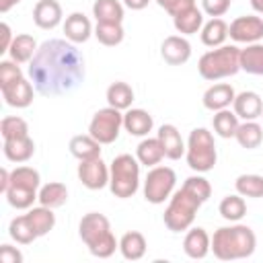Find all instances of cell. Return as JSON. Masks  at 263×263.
<instances>
[{
	"instance_id": "cell-1",
	"label": "cell",
	"mask_w": 263,
	"mask_h": 263,
	"mask_svg": "<svg viewBox=\"0 0 263 263\" xmlns=\"http://www.w3.org/2000/svg\"><path fill=\"white\" fill-rule=\"evenodd\" d=\"M29 78L41 97H62L84 82V55L72 41L47 39L29 62Z\"/></svg>"
},
{
	"instance_id": "cell-2",
	"label": "cell",
	"mask_w": 263,
	"mask_h": 263,
	"mask_svg": "<svg viewBox=\"0 0 263 263\" xmlns=\"http://www.w3.org/2000/svg\"><path fill=\"white\" fill-rule=\"evenodd\" d=\"M257 236L247 224L222 226L212 236V251L222 261L245 259L255 253Z\"/></svg>"
},
{
	"instance_id": "cell-3",
	"label": "cell",
	"mask_w": 263,
	"mask_h": 263,
	"mask_svg": "<svg viewBox=\"0 0 263 263\" xmlns=\"http://www.w3.org/2000/svg\"><path fill=\"white\" fill-rule=\"evenodd\" d=\"M78 234L82 242L88 247V251L99 259H107L115 253V249H119V242L111 232V222L105 214L99 212L84 214L78 224Z\"/></svg>"
},
{
	"instance_id": "cell-4",
	"label": "cell",
	"mask_w": 263,
	"mask_h": 263,
	"mask_svg": "<svg viewBox=\"0 0 263 263\" xmlns=\"http://www.w3.org/2000/svg\"><path fill=\"white\" fill-rule=\"evenodd\" d=\"M197 70L205 80H222L234 76L240 70V49L236 45H220L212 51H205L199 62Z\"/></svg>"
},
{
	"instance_id": "cell-5",
	"label": "cell",
	"mask_w": 263,
	"mask_h": 263,
	"mask_svg": "<svg viewBox=\"0 0 263 263\" xmlns=\"http://www.w3.org/2000/svg\"><path fill=\"white\" fill-rule=\"evenodd\" d=\"M41 177L33 166H16L10 171V183L6 189V201L16 210H29L39 197Z\"/></svg>"
},
{
	"instance_id": "cell-6",
	"label": "cell",
	"mask_w": 263,
	"mask_h": 263,
	"mask_svg": "<svg viewBox=\"0 0 263 263\" xmlns=\"http://www.w3.org/2000/svg\"><path fill=\"white\" fill-rule=\"evenodd\" d=\"M140 187V160L132 154H119L109 166V189L115 197L127 199Z\"/></svg>"
},
{
	"instance_id": "cell-7",
	"label": "cell",
	"mask_w": 263,
	"mask_h": 263,
	"mask_svg": "<svg viewBox=\"0 0 263 263\" xmlns=\"http://www.w3.org/2000/svg\"><path fill=\"white\" fill-rule=\"evenodd\" d=\"M201 199H197L189 189L181 187L179 191L173 193L166 210H164V226L171 230V232H183V230H189L193 220H195V214L197 210L201 208Z\"/></svg>"
},
{
	"instance_id": "cell-8",
	"label": "cell",
	"mask_w": 263,
	"mask_h": 263,
	"mask_svg": "<svg viewBox=\"0 0 263 263\" xmlns=\"http://www.w3.org/2000/svg\"><path fill=\"white\" fill-rule=\"evenodd\" d=\"M185 158L191 171L195 173H208L214 168L216 160H218V152H216V142L212 132H208L205 127H195L189 134L187 140V150H185Z\"/></svg>"
},
{
	"instance_id": "cell-9",
	"label": "cell",
	"mask_w": 263,
	"mask_h": 263,
	"mask_svg": "<svg viewBox=\"0 0 263 263\" xmlns=\"http://www.w3.org/2000/svg\"><path fill=\"white\" fill-rule=\"evenodd\" d=\"M175 183H177V175L171 166H158V164L152 166V171L146 175V181H144L146 201H150L154 205L164 203V199L171 197Z\"/></svg>"
},
{
	"instance_id": "cell-10",
	"label": "cell",
	"mask_w": 263,
	"mask_h": 263,
	"mask_svg": "<svg viewBox=\"0 0 263 263\" xmlns=\"http://www.w3.org/2000/svg\"><path fill=\"white\" fill-rule=\"evenodd\" d=\"M121 125H123L121 111L115 107H105L92 115V119L88 123V134L101 144H113L119 136Z\"/></svg>"
},
{
	"instance_id": "cell-11",
	"label": "cell",
	"mask_w": 263,
	"mask_h": 263,
	"mask_svg": "<svg viewBox=\"0 0 263 263\" xmlns=\"http://www.w3.org/2000/svg\"><path fill=\"white\" fill-rule=\"evenodd\" d=\"M228 35L236 43H259L263 39V18L253 16V14H242L236 16L228 25Z\"/></svg>"
},
{
	"instance_id": "cell-12",
	"label": "cell",
	"mask_w": 263,
	"mask_h": 263,
	"mask_svg": "<svg viewBox=\"0 0 263 263\" xmlns=\"http://www.w3.org/2000/svg\"><path fill=\"white\" fill-rule=\"evenodd\" d=\"M78 179L86 189H103L105 185H109V166L99 158H90V160H80L78 164Z\"/></svg>"
},
{
	"instance_id": "cell-13",
	"label": "cell",
	"mask_w": 263,
	"mask_h": 263,
	"mask_svg": "<svg viewBox=\"0 0 263 263\" xmlns=\"http://www.w3.org/2000/svg\"><path fill=\"white\" fill-rule=\"evenodd\" d=\"M160 55L171 66H181L191 58V43L181 35H171L160 45Z\"/></svg>"
},
{
	"instance_id": "cell-14",
	"label": "cell",
	"mask_w": 263,
	"mask_h": 263,
	"mask_svg": "<svg viewBox=\"0 0 263 263\" xmlns=\"http://www.w3.org/2000/svg\"><path fill=\"white\" fill-rule=\"evenodd\" d=\"M2 97H4V103L10 105V107H16V109H25L33 103V90L35 86L23 76L18 78L16 82L8 84V86H2Z\"/></svg>"
},
{
	"instance_id": "cell-15",
	"label": "cell",
	"mask_w": 263,
	"mask_h": 263,
	"mask_svg": "<svg viewBox=\"0 0 263 263\" xmlns=\"http://www.w3.org/2000/svg\"><path fill=\"white\" fill-rule=\"evenodd\" d=\"M62 6L58 0H39L33 8V21L39 29H55L62 23Z\"/></svg>"
},
{
	"instance_id": "cell-16",
	"label": "cell",
	"mask_w": 263,
	"mask_h": 263,
	"mask_svg": "<svg viewBox=\"0 0 263 263\" xmlns=\"http://www.w3.org/2000/svg\"><path fill=\"white\" fill-rule=\"evenodd\" d=\"M156 138L160 140V144H162V148H164V156L171 158V160H179V158L185 154V150H187V146H185V142H183V138H181V132H179L173 123L160 125Z\"/></svg>"
},
{
	"instance_id": "cell-17",
	"label": "cell",
	"mask_w": 263,
	"mask_h": 263,
	"mask_svg": "<svg viewBox=\"0 0 263 263\" xmlns=\"http://www.w3.org/2000/svg\"><path fill=\"white\" fill-rule=\"evenodd\" d=\"M234 113L245 121H255L263 113V101L255 90H242L234 97Z\"/></svg>"
},
{
	"instance_id": "cell-18",
	"label": "cell",
	"mask_w": 263,
	"mask_h": 263,
	"mask_svg": "<svg viewBox=\"0 0 263 263\" xmlns=\"http://www.w3.org/2000/svg\"><path fill=\"white\" fill-rule=\"evenodd\" d=\"M234 88L226 82H220V84H214L210 86L205 92H203V107L210 109V111H222V109H228L232 103H234Z\"/></svg>"
},
{
	"instance_id": "cell-19",
	"label": "cell",
	"mask_w": 263,
	"mask_h": 263,
	"mask_svg": "<svg viewBox=\"0 0 263 263\" xmlns=\"http://www.w3.org/2000/svg\"><path fill=\"white\" fill-rule=\"evenodd\" d=\"M183 251L187 257L191 259H203L210 251H212V238L210 234L203 230V228H191L187 234H185V240H183Z\"/></svg>"
},
{
	"instance_id": "cell-20",
	"label": "cell",
	"mask_w": 263,
	"mask_h": 263,
	"mask_svg": "<svg viewBox=\"0 0 263 263\" xmlns=\"http://www.w3.org/2000/svg\"><path fill=\"white\" fill-rule=\"evenodd\" d=\"M64 33H66V39L72 41V43H84V41H88L90 35H95L88 16H84L82 12H72L66 18Z\"/></svg>"
},
{
	"instance_id": "cell-21",
	"label": "cell",
	"mask_w": 263,
	"mask_h": 263,
	"mask_svg": "<svg viewBox=\"0 0 263 263\" xmlns=\"http://www.w3.org/2000/svg\"><path fill=\"white\" fill-rule=\"evenodd\" d=\"M101 142H97L90 134H78L70 140L68 148L70 154L78 160H90V158H99L101 156Z\"/></svg>"
},
{
	"instance_id": "cell-22",
	"label": "cell",
	"mask_w": 263,
	"mask_h": 263,
	"mask_svg": "<svg viewBox=\"0 0 263 263\" xmlns=\"http://www.w3.org/2000/svg\"><path fill=\"white\" fill-rule=\"evenodd\" d=\"M152 115L144 109H127L123 113V127L129 132V136H148L152 132Z\"/></svg>"
},
{
	"instance_id": "cell-23",
	"label": "cell",
	"mask_w": 263,
	"mask_h": 263,
	"mask_svg": "<svg viewBox=\"0 0 263 263\" xmlns=\"http://www.w3.org/2000/svg\"><path fill=\"white\" fill-rule=\"evenodd\" d=\"M35 154V142L29 136L4 140V156L10 162H27Z\"/></svg>"
},
{
	"instance_id": "cell-24",
	"label": "cell",
	"mask_w": 263,
	"mask_h": 263,
	"mask_svg": "<svg viewBox=\"0 0 263 263\" xmlns=\"http://www.w3.org/2000/svg\"><path fill=\"white\" fill-rule=\"evenodd\" d=\"M136 158L144 166H156L164 158V148L158 138H144L136 148Z\"/></svg>"
},
{
	"instance_id": "cell-25",
	"label": "cell",
	"mask_w": 263,
	"mask_h": 263,
	"mask_svg": "<svg viewBox=\"0 0 263 263\" xmlns=\"http://www.w3.org/2000/svg\"><path fill=\"white\" fill-rule=\"evenodd\" d=\"M146 238H144V234L142 232H138V230H129V232H125L123 236H121V240H119V251H121V255L127 259V261H138V259H142L144 255H146Z\"/></svg>"
},
{
	"instance_id": "cell-26",
	"label": "cell",
	"mask_w": 263,
	"mask_h": 263,
	"mask_svg": "<svg viewBox=\"0 0 263 263\" xmlns=\"http://www.w3.org/2000/svg\"><path fill=\"white\" fill-rule=\"evenodd\" d=\"M27 220L31 224V228L35 230L37 238L39 236H45L49 230H53L55 226V214L51 208H45V205H39V208H31L27 212Z\"/></svg>"
},
{
	"instance_id": "cell-27",
	"label": "cell",
	"mask_w": 263,
	"mask_h": 263,
	"mask_svg": "<svg viewBox=\"0 0 263 263\" xmlns=\"http://www.w3.org/2000/svg\"><path fill=\"white\" fill-rule=\"evenodd\" d=\"M240 70L253 76H263V43H249L240 49Z\"/></svg>"
},
{
	"instance_id": "cell-28",
	"label": "cell",
	"mask_w": 263,
	"mask_h": 263,
	"mask_svg": "<svg viewBox=\"0 0 263 263\" xmlns=\"http://www.w3.org/2000/svg\"><path fill=\"white\" fill-rule=\"evenodd\" d=\"M35 51H37V41H35L31 35L21 33V35L14 37V41H12L10 49H8V55H10V60L16 62V64H27V62L33 60Z\"/></svg>"
},
{
	"instance_id": "cell-29",
	"label": "cell",
	"mask_w": 263,
	"mask_h": 263,
	"mask_svg": "<svg viewBox=\"0 0 263 263\" xmlns=\"http://www.w3.org/2000/svg\"><path fill=\"white\" fill-rule=\"evenodd\" d=\"M92 16L97 23H123V4L119 0H95Z\"/></svg>"
},
{
	"instance_id": "cell-30",
	"label": "cell",
	"mask_w": 263,
	"mask_h": 263,
	"mask_svg": "<svg viewBox=\"0 0 263 263\" xmlns=\"http://www.w3.org/2000/svg\"><path fill=\"white\" fill-rule=\"evenodd\" d=\"M39 203L45 205V208H62L66 201H68V187L64 183H58V181H51L47 185H43L39 189Z\"/></svg>"
},
{
	"instance_id": "cell-31",
	"label": "cell",
	"mask_w": 263,
	"mask_h": 263,
	"mask_svg": "<svg viewBox=\"0 0 263 263\" xmlns=\"http://www.w3.org/2000/svg\"><path fill=\"white\" fill-rule=\"evenodd\" d=\"M226 37H228V25L220 16L208 21L201 27V43L208 45V47H220V45H224Z\"/></svg>"
},
{
	"instance_id": "cell-32",
	"label": "cell",
	"mask_w": 263,
	"mask_h": 263,
	"mask_svg": "<svg viewBox=\"0 0 263 263\" xmlns=\"http://www.w3.org/2000/svg\"><path fill=\"white\" fill-rule=\"evenodd\" d=\"M107 103H109V107H115L119 111H127L132 107V103H134L132 86L127 82H121V80L109 84V88H107Z\"/></svg>"
},
{
	"instance_id": "cell-33",
	"label": "cell",
	"mask_w": 263,
	"mask_h": 263,
	"mask_svg": "<svg viewBox=\"0 0 263 263\" xmlns=\"http://www.w3.org/2000/svg\"><path fill=\"white\" fill-rule=\"evenodd\" d=\"M173 25L181 35H193L203 27V14L197 6H193V8L183 10L181 14L173 16Z\"/></svg>"
},
{
	"instance_id": "cell-34",
	"label": "cell",
	"mask_w": 263,
	"mask_h": 263,
	"mask_svg": "<svg viewBox=\"0 0 263 263\" xmlns=\"http://www.w3.org/2000/svg\"><path fill=\"white\" fill-rule=\"evenodd\" d=\"M236 142L247 148V150H253V148H259L261 142H263V127L257 123V121H245L238 125L236 129Z\"/></svg>"
},
{
	"instance_id": "cell-35",
	"label": "cell",
	"mask_w": 263,
	"mask_h": 263,
	"mask_svg": "<svg viewBox=\"0 0 263 263\" xmlns=\"http://www.w3.org/2000/svg\"><path fill=\"white\" fill-rule=\"evenodd\" d=\"M212 125H214V132H216L220 138H234L240 123H238V115H236L234 111L222 109V111H216V113H214Z\"/></svg>"
},
{
	"instance_id": "cell-36",
	"label": "cell",
	"mask_w": 263,
	"mask_h": 263,
	"mask_svg": "<svg viewBox=\"0 0 263 263\" xmlns=\"http://www.w3.org/2000/svg\"><path fill=\"white\" fill-rule=\"evenodd\" d=\"M218 212H220V216H222L224 220H228V222H238V220L247 214V203H245V199H242L240 193H236V195H226V197L220 201Z\"/></svg>"
},
{
	"instance_id": "cell-37",
	"label": "cell",
	"mask_w": 263,
	"mask_h": 263,
	"mask_svg": "<svg viewBox=\"0 0 263 263\" xmlns=\"http://www.w3.org/2000/svg\"><path fill=\"white\" fill-rule=\"evenodd\" d=\"M123 27L121 23H97L95 27V37L99 39V43L107 45V47H115L123 41Z\"/></svg>"
},
{
	"instance_id": "cell-38",
	"label": "cell",
	"mask_w": 263,
	"mask_h": 263,
	"mask_svg": "<svg viewBox=\"0 0 263 263\" xmlns=\"http://www.w3.org/2000/svg\"><path fill=\"white\" fill-rule=\"evenodd\" d=\"M8 234H10V238L16 240L18 245H31V242L37 238L35 230L31 228V224H29V220H27V214L16 216V218L10 222Z\"/></svg>"
},
{
	"instance_id": "cell-39",
	"label": "cell",
	"mask_w": 263,
	"mask_h": 263,
	"mask_svg": "<svg viewBox=\"0 0 263 263\" xmlns=\"http://www.w3.org/2000/svg\"><path fill=\"white\" fill-rule=\"evenodd\" d=\"M236 193L242 197H263V177L261 175H240L234 181Z\"/></svg>"
},
{
	"instance_id": "cell-40",
	"label": "cell",
	"mask_w": 263,
	"mask_h": 263,
	"mask_svg": "<svg viewBox=\"0 0 263 263\" xmlns=\"http://www.w3.org/2000/svg\"><path fill=\"white\" fill-rule=\"evenodd\" d=\"M0 134L4 140H12V138H23V136H29V125L23 117L18 115H10V117H4L2 123H0Z\"/></svg>"
},
{
	"instance_id": "cell-41",
	"label": "cell",
	"mask_w": 263,
	"mask_h": 263,
	"mask_svg": "<svg viewBox=\"0 0 263 263\" xmlns=\"http://www.w3.org/2000/svg\"><path fill=\"white\" fill-rule=\"evenodd\" d=\"M183 187L185 189H189L197 199H201L203 203L210 199V195H212V185H210V181L205 179V177H201V175H193V177H187L185 179V183H183Z\"/></svg>"
},
{
	"instance_id": "cell-42",
	"label": "cell",
	"mask_w": 263,
	"mask_h": 263,
	"mask_svg": "<svg viewBox=\"0 0 263 263\" xmlns=\"http://www.w3.org/2000/svg\"><path fill=\"white\" fill-rule=\"evenodd\" d=\"M18 78H23L21 66L16 62H12V60H2L0 62V88L16 82Z\"/></svg>"
},
{
	"instance_id": "cell-43",
	"label": "cell",
	"mask_w": 263,
	"mask_h": 263,
	"mask_svg": "<svg viewBox=\"0 0 263 263\" xmlns=\"http://www.w3.org/2000/svg\"><path fill=\"white\" fill-rule=\"evenodd\" d=\"M160 8H164L171 16L181 14L183 10H189L195 6V0H156Z\"/></svg>"
},
{
	"instance_id": "cell-44",
	"label": "cell",
	"mask_w": 263,
	"mask_h": 263,
	"mask_svg": "<svg viewBox=\"0 0 263 263\" xmlns=\"http://www.w3.org/2000/svg\"><path fill=\"white\" fill-rule=\"evenodd\" d=\"M230 2L232 0H201V6H203V12L205 14H210L212 18H218V16H222V14L228 12Z\"/></svg>"
},
{
	"instance_id": "cell-45",
	"label": "cell",
	"mask_w": 263,
	"mask_h": 263,
	"mask_svg": "<svg viewBox=\"0 0 263 263\" xmlns=\"http://www.w3.org/2000/svg\"><path fill=\"white\" fill-rule=\"evenodd\" d=\"M0 263H23V253L10 245L0 247Z\"/></svg>"
},
{
	"instance_id": "cell-46",
	"label": "cell",
	"mask_w": 263,
	"mask_h": 263,
	"mask_svg": "<svg viewBox=\"0 0 263 263\" xmlns=\"http://www.w3.org/2000/svg\"><path fill=\"white\" fill-rule=\"evenodd\" d=\"M14 37H12V31H10V25L8 23H2L0 25V53H6L12 45Z\"/></svg>"
},
{
	"instance_id": "cell-47",
	"label": "cell",
	"mask_w": 263,
	"mask_h": 263,
	"mask_svg": "<svg viewBox=\"0 0 263 263\" xmlns=\"http://www.w3.org/2000/svg\"><path fill=\"white\" fill-rule=\"evenodd\" d=\"M148 2H150V0H123V4H125L127 8H132V10H142V8L148 6Z\"/></svg>"
},
{
	"instance_id": "cell-48",
	"label": "cell",
	"mask_w": 263,
	"mask_h": 263,
	"mask_svg": "<svg viewBox=\"0 0 263 263\" xmlns=\"http://www.w3.org/2000/svg\"><path fill=\"white\" fill-rule=\"evenodd\" d=\"M8 183H10V173H8L6 168H0V191H2V193H6Z\"/></svg>"
},
{
	"instance_id": "cell-49",
	"label": "cell",
	"mask_w": 263,
	"mask_h": 263,
	"mask_svg": "<svg viewBox=\"0 0 263 263\" xmlns=\"http://www.w3.org/2000/svg\"><path fill=\"white\" fill-rule=\"evenodd\" d=\"M21 0H0V12H8L12 6H16Z\"/></svg>"
},
{
	"instance_id": "cell-50",
	"label": "cell",
	"mask_w": 263,
	"mask_h": 263,
	"mask_svg": "<svg viewBox=\"0 0 263 263\" xmlns=\"http://www.w3.org/2000/svg\"><path fill=\"white\" fill-rule=\"evenodd\" d=\"M251 6H253L257 12H263V0H251Z\"/></svg>"
},
{
	"instance_id": "cell-51",
	"label": "cell",
	"mask_w": 263,
	"mask_h": 263,
	"mask_svg": "<svg viewBox=\"0 0 263 263\" xmlns=\"http://www.w3.org/2000/svg\"><path fill=\"white\" fill-rule=\"evenodd\" d=\"M261 117H263V113H261Z\"/></svg>"
}]
</instances>
